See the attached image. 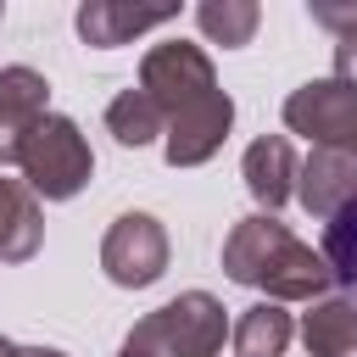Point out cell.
Returning <instances> with one entry per match:
<instances>
[{"label": "cell", "mask_w": 357, "mask_h": 357, "mask_svg": "<svg viewBox=\"0 0 357 357\" xmlns=\"http://www.w3.org/2000/svg\"><path fill=\"white\" fill-rule=\"evenodd\" d=\"M139 89L162 106V123H167L162 156H167V167H201L223 151L229 123H234V100L218 89L212 56L201 45H184V39L151 45L145 61H139Z\"/></svg>", "instance_id": "1"}, {"label": "cell", "mask_w": 357, "mask_h": 357, "mask_svg": "<svg viewBox=\"0 0 357 357\" xmlns=\"http://www.w3.org/2000/svg\"><path fill=\"white\" fill-rule=\"evenodd\" d=\"M284 128L307 134L312 145H346L357 151V89L340 78H307L284 100Z\"/></svg>", "instance_id": "6"}, {"label": "cell", "mask_w": 357, "mask_h": 357, "mask_svg": "<svg viewBox=\"0 0 357 357\" xmlns=\"http://www.w3.org/2000/svg\"><path fill=\"white\" fill-rule=\"evenodd\" d=\"M173 17H178L173 6H123V0H84V6H78V33H84V45H95V50H117V45H128V39L151 33V28H167Z\"/></svg>", "instance_id": "9"}, {"label": "cell", "mask_w": 357, "mask_h": 357, "mask_svg": "<svg viewBox=\"0 0 357 357\" xmlns=\"http://www.w3.org/2000/svg\"><path fill=\"white\" fill-rule=\"evenodd\" d=\"M301 340L312 357H357V301L351 296H324L301 318Z\"/></svg>", "instance_id": "12"}, {"label": "cell", "mask_w": 357, "mask_h": 357, "mask_svg": "<svg viewBox=\"0 0 357 357\" xmlns=\"http://www.w3.org/2000/svg\"><path fill=\"white\" fill-rule=\"evenodd\" d=\"M0 357H22V346H11V340L0 335Z\"/></svg>", "instance_id": "20"}, {"label": "cell", "mask_w": 357, "mask_h": 357, "mask_svg": "<svg viewBox=\"0 0 357 357\" xmlns=\"http://www.w3.org/2000/svg\"><path fill=\"white\" fill-rule=\"evenodd\" d=\"M229 335H234V351H240V357H284L296 324H290V312H284L279 301H257V307L240 312V324H234Z\"/></svg>", "instance_id": "13"}, {"label": "cell", "mask_w": 357, "mask_h": 357, "mask_svg": "<svg viewBox=\"0 0 357 357\" xmlns=\"http://www.w3.org/2000/svg\"><path fill=\"white\" fill-rule=\"evenodd\" d=\"M117 357H151V351H145V346H134V340H123V346H117Z\"/></svg>", "instance_id": "19"}, {"label": "cell", "mask_w": 357, "mask_h": 357, "mask_svg": "<svg viewBox=\"0 0 357 357\" xmlns=\"http://www.w3.org/2000/svg\"><path fill=\"white\" fill-rule=\"evenodd\" d=\"M324 262H329L335 284H346V296L357 301V201L324 223Z\"/></svg>", "instance_id": "16"}, {"label": "cell", "mask_w": 357, "mask_h": 357, "mask_svg": "<svg viewBox=\"0 0 357 357\" xmlns=\"http://www.w3.org/2000/svg\"><path fill=\"white\" fill-rule=\"evenodd\" d=\"M50 117V84L33 67H0V173L17 167V139Z\"/></svg>", "instance_id": "8"}, {"label": "cell", "mask_w": 357, "mask_h": 357, "mask_svg": "<svg viewBox=\"0 0 357 357\" xmlns=\"http://www.w3.org/2000/svg\"><path fill=\"white\" fill-rule=\"evenodd\" d=\"M307 11H312V22L335 28L340 39H351V33H357V6H329V0H312Z\"/></svg>", "instance_id": "17"}, {"label": "cell", "mask_w": 357, "mask_h": 357, "mask_svg": "<svg viewBox=\"0 0 357 357\" xmlns=\"http://www.w3.org/2000/svg\"><path fill=\"white\" fill-rule=\"evenodd\" d=\"M22 357H67V351H56V346H22Z\"/></svg>", "instance_id": "18"}, {"label": "cell", "mask_w": 357, "mask_h": 357, "mask_svg": "<svg viewBox=\"0 0 357 357\" xmlns=\"http://www.w3.org/2000/svg\"><path fill=\"white\" fill-rule=\"evenodd\" d=\"M100 268H106V279L123 284V290L156 284V279L167 273V229H162V218H151V212H123V218H112V229H106V240H100Z\"/></svg>", "instance_id": "5"}, {"label": "cell", "mask_w": 357, "mask_h": 357, "mask_svg": "<svg viewBox=\"0 0 357 357\" xmlns=\"http://www.w3.org/2000/svg\"><path fill=\"white\" fill-rule=\"evenodd\" d=\"M296 201L312 218H324V223L340 206H351L357 201V151H346V145H312V156L296 173Z\"/></svg>", "instance_id": "7"}, {"label": "cell", "mask_w": 357, "mask_h": 357, "mask_svg": "<svg viewBox=\"0 0 357 357\" xmlns=\"http://www.w3.org/2000/svg\"><path fill=\"white\" fill-rule=\"evenodd\" d=\"M223 335H229L223 301L206 296V290L173 296V301H162L156 312H145L128 329V340L145 346L151 357H218L223 351Z\"/></svg>", "instance_id": "4"}, {"label": "cell", "mask_w": 357, "mask_h": 357, "mask_svg": "<svg viewBox=\"0 0 357 357\" xmlns=\"http://www.w3.org/2000/svg\"><path fill=\"white\" fill-rule=\"evenodd\" d=\"M17 173H22V184L33 195L73 201L89 184V173H95V151H89V139H84V128L73 117L50 112V117H39L17 139Z\"/></svg>", "instance_id": "3"}, {"label": "cell", "mask_w": 357, "mask_h": 357, "mask_svg": "<svg viewBox=\"0 0 357 357\" xmlns=\"http://www.w3.org/2000/svg\"><path fill=\"white\" fill-rule=\"evenodd\" d=\"M45 240V212H39V195L22 184V178H6L0 173V262H28Z\"/></svg>", "instance_id": "11"}, {"label": "cell", "mask_w": 357, "mask_h": 357, "mask_svg": "<svg viewBox=\"0 0 357 357\" xmlns=\"http://www.w3.org/2000/svg\"><path fill=\"white\" fill-rule=\"evenodd\" d=\"M195 22H201V33H206L212 45L240 50V45H251L262 11H257L251 0H201V6H195Z\"/></svg>", "instance_id": "15"}, {"label": "cell", "mask_w": 357, "mask_h": 357, "mask_svg": "<svg viewBox=\"0 0 357 357\" xmlns=\"http://www.w3.org/2000/svg\"><path fill=\"white\" fill-rule=\"evenodd\" d=\"M106 128H112V139L117 145H128V151H139V145H151L156 134H167V123H162V106L134 84V89H123L112 106H106Z\"/></svg>", "instance_id": "14"}, {"label": "cell", "mask_w": 357, "mask_h": 357, "mask_svg": "<svg viewBox=\"0 0 357 357\" xmlns=\"http://www.w3.org/2000/svg\"><path fill=\"white\" fill-rule=\"evenodd\" d=\"M223 273L234 284H245V290H262L279 307L284 301H318L335 284L324 251L301 245L273 212H251V218H240L229 229V240H223Z\"/></svg>", "instance_id": "2"}, {"label": "cell", "mask_w": 357, "mask_h": 357, "mask_svg": "<svg viewBox=\"0 0 357 357\" xmlns=\"http://www.w3.org/2000/svg\"><path fill=\"white\" fill-rule=\"evenodd\" d=\"M296 173H301V162H296V151H290L284 134H262V139L245 145L240 178H245V190L257 195V206L279 212V206L296 195Z\"/></svg>", "instance_id": "10"}]
</instances>
